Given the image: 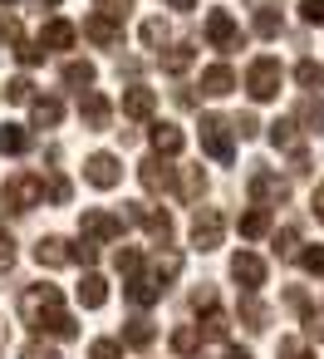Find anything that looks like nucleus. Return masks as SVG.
Returning a JSON list of instances; mask_svg holds the SVG:
<instances>
[{"label": "nucleus", "mask_w": 324, "mask_h": 359, "mask_svg": "<svg viewBox=\"0 0 324 359\" xmlns=\"http://www.w3.org/2000/svg\"><path fill=\"white\" fill-rule=\"evenodd\" d=\"M20 315H25L30 330H40V334H50V339H74V334H79L74 315L64 310L59 285H50V280H40V285H30V290L20 295Z\"/></svg>", "instance_id": "nucleus-1"}, {"label": "nucleus", "mask_w": 324, "mask_h": 359, "mask_svg": "<svg viewBox=\"0 0 324 359\" xmlns=\"http://www.w3.org/2000/svg\"><path fill=\"white\" fill-rule=\"evenodd\" d=\"M280 84H285V69H280V60H275V55H260V60L246 69V94H251L255 104L280 99Z\"/></svg>", "instance_id": "nucleus-2"}, {"label": "nucleus", "mask_w": 324, "mask_h": 359, "mask_svg": "<svg viewBox=\"0 0 324 359\" xmlns=\"http://www.w3.org/2000/svg\"><path fill=\"white\" fill-rule=\"evenodd\" d=\"M202 153L211 158V163H231L236 158V133H231V118H221V114H206L202 118Z\"/></svg>", "instance_id": "nucleus-3"}, {"label": "nucleus", "mask_w": 324, "mask_h": 359, "mask_svg": "<svg viewBox=\"0 0 324 359\" xmlns=\"http://www.w3.org/2000/svg\"><path fill=\"white\" fill-rule=\"evenodd\" d=\"M246 192H251V202H255V207H265V212H270V207H280V202L290 197V182H285L280 172H270V168H260V163H255V168H251V177H246Z\"/></svg>", "instance_id": "nucleus-4"}, {"label": "nucleus", "mask_w": 324, "mask_h": 359, "mask_svg": "<svg viewBox=\"0 0 324 359\" xmlns=\"http://www.w3.org/2000/svg\"><path fill=\"white\" fill-rule=\"evenodd\" d=\"M0 202H6L10 212H30V207H40V202H45V177H35V172H15L6 187H0Z\"/></svg>", "instance_id": "nucleus-5"}, {"label": "nucleus", "mask_w": 324, "mask_h": 359, "mask_svg": "<svg viewBox=\"0 0 324 359\" xmlns=\"http://www.w3.org/2000/svg\"><path fill=\"white\" fill-rule=\"evenodd\" d=\"M118 236H123V217H118V212H99V207H89V212L79 217V241L104 246V241H118Z\"/></svg>", "instance_id": "nucleus-6"}, {"label": "nucleus", "mask_w": 324, "mask_h": 359, "mask_svg": "<svg viewBox=\"0 0 324 359\" xmlns=\"http://www.w3.org/2000/svg\"><path fill=\"white\" fill-rule=\"evenodd\" d=\"M128 207V222H138L148 236H153V246H167L172 241V217L167 212H157V207H148V202H123Z\"/></svg>", "instance_id": "nucleus-7"}, {"label": "nucleus", "mask_w": 324, "mask_h": 359, "mask_svg": "<svg viewBox=\"0 0 324 359\" xmlns=\"http://www.w3.org/2000/svg\"><path fill=\"white\" fill-rule=\"evenodd\" d=\"M221 236H226V217L216 207H197V217H192V246L197 251H216Z\"/></svg>", "instance_id": "nucleus-8"}, {"label": "nucleus", "mask_w": 324, "mask_h": 359, "mask_svg": "<svg viewBox=\"0 0 324 359\" xmlns=\"http://www.w3.org/2000/svg\"><path fill=\"white\" fill-rule=\"evenodd\" d=\"M206 40H211V50H221V55L241 50V25H236V15H231V11H211V15H206Z\"/></svg>", "instance_id": "nucleus-9"}, {"label": "nucleus", "mask_w": 324, "mask_h": 359, "mask_svg": "<svg viewBox=\"0 0 324 359\" xmlns=\"http://www.w3.org/2000/svg\"><path fill=\"white\" fill-rule=\"evenodd\" d=\"M84 35H89L99 50H118V45H123V20H113V15H104V11H94V15L84 20Z\"/></svg>", "instance_id": "nucleus-10"}, {"label": "nucleus", "mask_w": 324, "mask_h": 359, "mask_svg": "<svg viewBox=\"0 0 324 359\" xmlns=\"http://www.w3.org/2000/svg\"><path fill=\"white\" fill-rule=\"evenodd\" d=\"M79 118H84V128H89V133H104V128H108V118H113V104H108L99 89H89V94H79Z\"/></svg>", "instance_id": "nucleus-11"}, {"label": "nucleus", "mask_w": 324, "mask_h": 359, "mask_svg": "<svg viewBox=\"0 0 324 359\" xmlns=\"http://www.w3.org/2000/svg\"><path fill=\"white\" fill-rule=\"evenodd\" d=\"M84 177H89L99 192H108V187H118V182H123V168H118V158H113V153H94V158L84 163Z\"/></svg>", "instance_id": "nucleus-12"}, {"label": "nucleus", "mask_w": 324, "mask_h": 359, "mask_svg": "<svg viewBox=\"0 0 324 359\" xmlns=\"http://www.w3.org/2000/svg\"><path fill=\"white\" fill-rule=\"evenodd\" d=\"M231 276L246 285V295H255V290L265 285V261H260L255 251H236V256H231Z\"/></svg>", "instance_id": "nucleus-13"}, {"label": "nucleus", "mask_w": 324, "mask_h": 359, "mask_svg": "<svg viewBox=\"0 0 324 359\" xmlns=\"http://www.w3.org/2000/svg\"><path fill=\"white\" fill-rule=\"evenodd\" d=\"M172 177H177V168H167V163H162L157 153L138 163V182H143V187H148L153 197H157V192H172Z\"/></svg>", "instance_id": "nucleus-14"}, {"label": "nucleus", "mask_w": 324, "mask_h": 359, "mask_svg": "<svg viewBox=\"0 0 324 359\" xmlns=\"http://www.w3.org/2000/svg\"><path fill=\"white\" fill-rule=\"evenodd\" d=\"M35 261H40V266H74V241H64V236H40V241H35Z\"/></svg>", "instance_id": "nucleus-15"}, {"label": "nucleus", "mask_w": 324, "mask_h": 359, "mask_svg": "<svg viewBox=\"0 0 324 359\" xmlns=\"http://www.w3.org/2000/svg\"><path fill=\"white\" fill-rule=\"evenodd\" d=\"M231 89H236V69L231 65H206L202 69V94L206 99H226Z\"/></svg>", "instance_id": "nucleus-16"}, {"label": "nucleus", "mask_w": 324, "mask_h": 359, "mask_svg": "<svg viewBox=\"0 0 324 359\" xmlns=\"http://www.w3.org/2000/svg\"><path fill=\"white\" fill-rule=\"evenodd\" d=\"M153 109H157V94H153V89H143V84L123 89V118L143 123V118H153Z\"/></svg>", "instance_id": "nucleus-17"}, {"label": "nucleus", "mask_w": 324, "mask_h": 359, "mask_svg": "<svg viewBox=\"0 0 324 359\" xmlns=\"http://www.w3.org/2000/svg\"><path fill=\"white\" fill-rule=\"evenodd\" d=\"M148 138H153V153H157V158H177V153L187 148V138H182L177 123H153Z\"/></svg>", "instance_id": "nucleus-18"}, {"label": "nucleus", "mask_w": 324, "mask_h": 359, "mask_svg": "<svg viewBox=\"0 0 324 359\" xmlns=\"http://www.w3.org/2000/svg\"><path fill=\"white\" fill-rule=\"evenodd\" d=\"M162 290H167V285H157V276H133V280L123 285L128 305H138V310H143V305H157V300H162Z\"/></svg>", "instance_id": "nucleus-19"}, {"label": "nucleus", "mask_w": 324, "mask_h": 359, "mask_svg": "<svg viewBox=\"0 0 324 359\" xmlns=\"http://www.w3.org/2000/svg\"><path fill=\"white\" fill-rule=\"evenodd\" d=\"M74 40H79V30H74L69 20H50V25L40 30V45H45V55H50V50H69Z\"/></svg>", "instance_id": "nucleus-20"}, {"label": "nucleus", "mask_w": 324, "mask_h": 359, "mask_svg": "<svg viewBox=\"0 0 324 359\" xmlns=\"http://www.w3.org/2000/svg\"><path fill=\"white\" fill-rule=\"evenodd\" d=\"M30 133H25V123H0V153L6 158H20V153H30Z\"/></svg>", "instance_id": "nucleus-21"}, {"label": "nucleus", "mask_w": 324, "mask_h": 359, "mask_svg": "<svg viewBox=\"0 0 324 359\" xmlns=\"http://www.w3.org/2000/svg\"><path fill=\"white\" fill-rule=\"evenodd\" d=\"M295 128H300L295 118H275V123H270V143H275L280 153H290V158H295V153H304V148H300V133H295Z\"/></svg>", "instance_id": "nucleus-22"}, {"label": "nucleus", "mask_w": 324, "mask_h": 359, "mask_svg": "<svg viewBox=\"0 0 324 359\" xmlns=\"http://www.w3.org/2000/svg\"><path fill=\"white\" fill-rule=\"evenodd\" d=\"M74 295H79V305H84V310H99V305H104V300H108V280H104V276H94V271H89V276H84V280H79V290H74Z\"/></svg>", "instance_id": "nucleus-23"}, {"label": "nucleus", "mask_w": 324, "mask_h": 359, "mask_svg": "<svg viewBox=\"0 0 324 359\" xmlns=\"http://www.w3.org/2000/svg\"><path fill=\"white\" fill-rule=\"evenodd\" d=\"M153 339H157V330H153L148 315H133V320L123 325V344H128V349H148Z\"/></svg>", "instance_id": "nucleus-24"}, {"label": "nucleus", "mask_w": 324, "mask_h": 359, "mask_svg": "<svg viewBox=\"0 0 324 359\" xmlns=\"http://www.w3.org/2000/svg\"><path fill=\"white\" fill-rule=\"evenodd\" d=\"M192 60H197L192 40H177V45H167V55H162V69H167V74H187V69H192Z\"/></svg>", "instance_id": "nucleus-25"}, {"label": "nucleus", "mask_w": 324, "mask_h": 359, "mask_svg": "<svg viewBox=\"0 0 324 359\" xmlns=\"http://www.w3.org/2000/svg\"><path fill=\"white\" fill-rule=\"evenodd\" d=\"M94 79H99V69H94L89 60H69V65H64V84H69V89L89 94V89H94Z\"/></svg>", "instance_id": "nucleus-26"}, {"label": "nucleus", "mask_w": 324, "mask_h": 359, "mask_svg": "<svg viewBox=\"0 0 324 359\" xmlns=\"http://www.w3.org/2000/svg\"><path fill=\"white\" fill-rule=\"evenodd\" d=\"M59 118H64V104L59 99H35L30 104V123L35 128H59Z\"/></svg>", "instance_id": "nucleus-27"}, {"label": "nucleus", "mask_w": 324, "mask_h": 359, "mask_svg": "<svg viewBox=\"0 0 324 359\" xmlns=\"http://www.w3.org/2000/svg\"><path fill=\"white\" fill-rule=\"evenodd\" d=\"M295 123H300L304 133H324V99H314V94H309V99L295 109Z\"/></svg>", "instance_id": "nucleus-28"}, {"label": "nucleus", "mask_w": 324, "mask_h": 359, "mask_svg": "<svg viewBox=\"0 0 324 359\" xmlns=\"http://www.w3.org/2000/svg\"><path fill=\"white\" fill-rule=\"evenodd\" d=\"M255 35L260 40L280 35V6H275V0H255Z\"/></svg>", "instance_id": "nucleus-29"}, {"label": "nucleus", "mask_w": 324, "mask_h": 359, "mask_svg": "<svg viewBox=\"0 0 324 359\" xmlns=\"http://www.w3.org/2000/svg\"><path fill=\"white\" fill-rule=\"evenodd\" d=\"M177 192H182V202H197V197L206 192V172H202V168H182V172H177Z\"/></svg>", "instance_id": "nucleus-30"}, {"label": "nucleus", "mask_w": 324, "mask_h": 359, "mask_svg": "<svg viewBox=\"0 0 324 359\" xmlns=\"http://www.w3.org/2000/svg\"><path fill=\"white\" fill-rule=\"evenodd\" d=\"M265 231H270V212H265V207H251V212L241 217V236H246V241H260Z\"/></svg>", "instance_id": "nucleus-31"}, {"label": "nucleus", "mask_w": 324, "mask_h": 359, "mask_svg": "<svg viewBox=\"0 0 324 359\" xmlns=\"http://www.w3.org/2000/svg\"><path fill=\"white\" fill-rule=\"evenodd\" d=\"M236 315H241V320H246V330H255V334H260V330H265V325H270V310H265V305H260V300H255V295H246V300H241V310H236Z\"/></svg>", "instance_id": "nucleus-32"}, {"label": "nucleus", "mask_w": 324, "mask_h": 359, "mask_svg": "<svg viewBox=\"0 0 324 359\" xmlns=\"http://www.w3.org/2000/svg\"><path fill=\"white\" fill-rule=\"evenodd\" d=\"M197 349H202V330L177 325V330H172V354H182V359H187V354H197Z\"/></svg>", "instance_id": "nucleus-33"}, {"label": "nucleus", "mask_w": 324, "mask_h": 359, "mask_svg": "<svg viewBox=\"0 0 324 359\" xmlns=\"http://www.w3.org/2000/svg\"><path fill=\"white\" fill-rule=\"evenodd\" d=\"M295 84L300 89H324V65L319 60H300L295 65Z\"/></svg>", "instance_id": "nucleus-34"}, {"label": "nucleus", "mask_w": 324, "mask_h": 359, "mask_svg": "<svg viewBox=\"0 0 324 359\" xmlns=\"http://www.w3.org/2000/svg\"><path fill=\"white\" fill-rule=\"evenodd\" d=\"M138 35H143V45H148V50H162L172 30H167V20H162V15H153V20H143V30H138Z\"/></svg>", "instance_id": "nucleus-35"}, {"label": "nucleus", "mask_w": 324, "mask_h": 359, "mask_svg": "<svg viewBox=\"0 0 324 359\" xmlns=\"http://www.w3.org/2000/svg\"><path fill=\"white\" fill-rule=\"evenodd\" d=\"M226 330H231V320H226V315L211 305V310L202 315V339H226Z\"/></svg>", "instance_id": "nucleus-36"}, {"label": "nucleus", "mask_w": 324, "mask_h": 359, "mask_svg": "<svg viewBox=\"0 0 324 359\" xmlns=\"http://www.w3.org/2000/svg\"><path fill=\"white\" fill-rule=\"evenodd\" d=\"M113 266H118V276H128V280H133V276L143 271V251H138V246H123V251L113 256Z\"/></svg>", "instance_id": "nucleus-37"}, {"label": "nucleus", "mask_w": 324, "mask_h": 359, "mask_svg": "<svg viewBox=\"0 0 324 359\" xmlns=\"http://www.w3.org/2000/svg\"><path fill=\"white\" fill-rule=\"evenodd\" d=\"M177 276H182V256L177 251H157V285H167Z\"/></svg>", "instance_id": "nucleus-38"}, {"label": "nucleus", "mask_w": 324, "mask_h": 359, "mask_svg": "<svg viewBox=\"0 0 324 359\" xmlns=\"http://www.w3.org/2000/svg\"><path fill=\"white\" fill-rule=\"evenodd\" d=\"M6 99H10V104H35V84H30V74L10 79V84H6Z\"/></svg>", "instance_id": "nucleus-39"}, {"label": "nucleus", "mask_w": 324, "mask_h": 359, "mask_svg": "<svg viewBox=\"0 0 324 359\" xmlns=\"http://www.w3.org/2000/svg\"><path fill=\"white\" fill-rule=\"evenodd\" d=\"M69 197H74V187H69V177H59V172H55V177L45 182V202H55V207H64Z\"/></svg>", "instance_id": "nucleus-40"}, {"label": "nucleus", "mask_w": 324, "mask_h": 359, "mask_svg": "<svg viewBox=\"0 0 324 359\" xmlns=\"http://www.w3.org/2000/svg\"><path fill=\"white\" fill-rule=\"evenodd\" d=\"M15 60H20L25 69H35V65L45 60V45H40V40H20V45H15Z\"/></svg>", "instance_id": "nucleus-41"}, {"label": "nucleus", "mask_w": 324, "mask_h": 359, "mask_svg": "<svg viewBox=\"0 0 324 359\" xmlns=\"http://www.w3.org/2000/svg\"><path fill=\"white\" fill-rule=\"evenodd\" d=\"M89 359H123V339H94Z\"/></svg>", "instance_id": "nucleus-42"}, {"label": "nucleus", "mask_w": 324, "mask_h": 359, "mask_svg": "<svg viewBox=\"0 0 324 359\" xmlns=\"http://www.w3.org/2000/svg\"><path fill=\"white\" fill-rule=\"evenodd\" d=\"M231 133H236V138H255V133H260V118H255V114H236V118H231Z\"/></svg>", "instance_id": "nucleus-43"}, {"label": "nucleus", "mask_w": 324, "mask_h": 359, "mask_svg": "<svg viewBox=\"0 0 324 359\" xmlns=\"http://www.w3.org/2000/svg\"><path fill=\"white\" fill-rule=\"evenodd\" d=\"M300 266H304L309 276H324V246H304V251H300Z\"/></svg>", "instance_id": "nucleus-44"}, {"label": "nucleus", "mask_w": 324, "mask_h": 359, "mask_svg": "<svg viewBox=\"0 0 324 359\" xmlns=\"http://www.w3.org/2000/svg\"><path fill=\"white\" fill-rule=\"evenodd\" d=\"M295 246H300V231H295V226L275 231V256H295Z\"/></svg>", "instance_id": "nucleus-45"}, {"label": "nucleus", "mask_w": 324, "mask_h": 359, "mask_svg": "<svg viewBox=\"0 0 324 359\" xmlns=\"http://www.w3.org/2000/svg\"><path fill=\"white\" fill-rule=\"evenodd\" d=\"M300 20L304 25H324V0H300Z\"/></svg>", "instance_id": "nucleus-46"}, {"label": "nucleus", "mask_w": 324, "mask_h": 359, "mask_svg": "<svg viewBox=\"0 0 324 359\" xmlns=\"http://www.w3.org/2000/svg\"><path fill=\"white\" fill-rule=\"evenodd\" d=\"M285 305H290L295 315H309V295H304V285H290V290H285Z\"/></svg>", "instance_id": "nucleus-47"}, {"label": "nucleus", "mask_w": 324, "mask_h": 359, "mask_svg": "<svg viewBox=\"0 0 324 359\" xmlns=\"http://www.w3.org/2000/svg\"><path fill=\"white\" fill-rule=\"evenodd\" d=\"M0 45H20V20L15 15H0Z\"/></svg>", "instance_id": "nucleus-48"}, {"label": "nucleus", "mask_w": 324, "mask_h": 359, "mask_svg": "<svg viewBox=\"0 0 324 359\" xmlns=\"http://www.w3.org/2000/svg\"><path fill=\"white\" fill-rule=\"evenodd\" d=\"M20 359H59V349H50V344H40V339H30V344L20 349Z\"/></svg>", "instance_id": "nucleus-49"}, {"label": "nucleus", "mask_w": 324, "mask_h": 359, "mask_svg": "<svg viewBox=\"0 0 324 359\" xmlns=\"http://www.w3.org/2000/svg\"><path fill=\"white\" fill-rule=\"evenodd\" d=\"M10 266H15V241H10L6 231H0V276H6Z\"/></svg>", "instance_id": "nucleus-50"}, {"label": "nucleus", "mask_w": 324, "mask_h": 359, "mask_svg": "<svg viewBox=\"0 0 324 359\" xmlns=\"http://www.w3.org/2000/svg\"><path fill=\"white\" fill-rule=\"evenodd\" d=\"M304 334L324 344V315H319V310H309V315H304Z\"/></svg>", "instance_id": "nucleus-51"}, {"label": "nucleus", "mask_w": 324, "mask_h": 359, "mask_svg": "<svg viewBox=\"0 0 324 359\" xmlns=\"http://www.w3.org/2000/svg\"><path fill=\"white\" fill-rule=\"evenodd\" d=\"M280 359H314V354H309L300 339H280Z\"/></svg>", "instance_id": "nucleus-52"}, {"label": "nucleus", "mask_w": 324, "mask_h": 359, "mask_svg": "<svg viewBox=\"0 0 324 359\" xmlns=\"http://www.w3.org/2000/svg\"><path fill=\"white\" fill-rule=\"evenodd\" d=\"M309 212H314V222H319V226H324V182H319V187H314V197H309Z\"/></svg>", "instance_id": "nucleus-53"}, {"label": "nucleus", "mask_w": 324, "mask_h": 359, "mask_svg": "<svg viewBox=\"0 0 324 359\" xmlns=\"http://www.w3.org/2000/svg\"><path fill=\"white\" fill-rule=\"evenodd\" d=\"M221 359H251V354H246V349H236V344H231V349H226V354H221Z\"/></svg>", "instance_id": "nucleus-54"}, {"label": "nucleus", "mask_w": 324, "mask_h": 359, "mask_svg": "<svg viewBox=\"0 0 324 359\" xmlns=\"http://www.w3.org/2000/svg\"><path fill=\"white\" fill-rule=\"evenodd\" d=\"M167 6H172V11H192V6H197V0H167Z\"/></svg>", "instance_id": "nucleus-55"}, {"label": "nucleus", "mask_w": 324, "mask_h": 359, "mask_svg": "<svg viewBox=\"0 0 324 359\" xmlns=\"http://www.w3.org/2000/svg\"><path fill=\"white\" fill-rule=\"evenodd\" d=\"M35 6H59V0H35Z\"/></svg>", "instance_id": "nucleus-56"}, {"label": "nucleus", "mask_w": 324, "mask_h": 359, "mask_svg": "<svg viewBox=\"0 0 324 359\" xmlns=\"http://www.w3.org/2000/svg\"><path fill=\"white\" fill-rule=\"evenodd\" d=\"M0 6H15V0H0Z\"/></svg>", "instance_id": "nucleus-57"}]
</instances>
